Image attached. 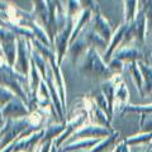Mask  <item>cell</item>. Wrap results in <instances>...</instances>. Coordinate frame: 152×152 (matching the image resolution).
I'll return each instance as SVG.
<instances>
[{"mask_svg":"<svg viewBox=\"0 0 152 152\" xmlns=\"http://www.w3.org/2000/svg\"><path fill=\"white\" fill-rule=\"evenodd\" d=\"M18 51H17V60L14 64V70L18 74H20L26 77H29V71H31V52L32 46L31 41L23 37H18L17 39Z\"/></svg>","mask_w":152,"mask_h":152,"instance_id":"cell-1","label":"cell"},{"mask_svg":"<svg viewBox=\"0 0 152 152\" xmlns=\"http://www.w3.org/2000/svg\"><path fill=\"white\" fill-rule=\"evenodd\" d=\"M74 24H75L74 19L69 18L65 27L61 31H58V33H57V36L55 38L53 46H55V52L57 55V64L58 65L61 64V61H62L67 47H70V39H71V36H72V32H74Z\"/></svg>","mask_w":152,"mask_h":152,"instance_id":"cell-2","label":"cell"},{"mask_svg":"<svg viewBox=\"0 0 152 152\" xmlns=\"http://www.w3.org/2000/svg\"><path fill=\"white\" fill-rule=\"evenodd\" d=\"M80 71L85 75H102L108 72L107 67L103 65L102 60L93 48H89L86 51L84 62L80 66Z\"/></svg>","mask_w":152,"mask_h":152,"instance_id":"cell-3","label":"cell"},{"mask_svg":"<svg viewBox=\"0 0 152 152\" xmlns=\"http://www.w3.org/2000/svg\"><path fill=\"white\" fill-rule=\"evenodd\" d=\"M29 113L31 112L28 105L18 96H15L3 108V118L7 121H17L19 118H27Z\"/></svg>","mask_w":152,"mask_h":152,"instance_id":"cell-4","label":"cell"},{"mask_svg":"<svg viewBox=\"0 0 152 152\" xmlns=\"http://www.w3.org/2000/svg\"><path fill=\"white\" fill-rule=\"evenodd\" d=\"M45 134V128L36 131L28 137H22L14 142L13 152H34L36 147L41 145V141Z\"/></svg>","mask_w":152,"mask_h":152,"instance_id":"cell-5","label":"cell"},{"mask_svg":"<svg viewBox=\"0 0 152 152\" xmlns=\"http://www.w3.org/2000/svg\"><path fill=\"white\" fill-rule=\"evenodd\" d=\"M85 121H86V114H85V113L84 114H80V115H77V117H74L69 123H66V129H65V132L58 137V138H56L53 141V145L57 147V148H60L61 145H62L65 141H67L70 137L72 136L76 131H77V128L81 127L84 124Z\"/></svg>","mask_w":152,"mask_h":152,"instance_id":"cell-6","label":"cell"},{"mask_svg":"<svg viewBox=\"0 0 152 152\" xmlns=\"http://www.w3.org/2000/svg\"><path fill=\"white\" fill-rule=\"evenodd\" d=\"M108 131L103 127H96V126H85L81 127L80 129H77L71 137L74 138H84V140H89L91 137H103L107 136Z\"/></svg>","mask_w":152,"mask_h":152,"instance_id":"cell-7","label":"cell"},{"mask_svg":"<svg viewBox=\"0 0 152 152\" xmlns=\"http://www.w3.org/2000/svg\"><path fill=\"white\" fill-rule=\"evenodd\" d=\"M88 45H89V39H88V36L86 34H81L70 45L69 47V55L71 57V61L75 64L76 60L79 58V56L83 53V52L86 51L88 48Z\"/></svg>","mask_w":152,"mask_h":152,"instance_id":"cell-8","label":"cell"},{"mask_svg":"<svg viewBox=\"0 0 152 152\" xmlns=\"http://www.w3.org/2000/svg\"><path fill=\"white\" fill-rule=\"evenodd\" d=\"M66 129V123H61V124H53V126H50L45 129V134H43V138L41 141V145L42 143H46V142H50V141H55L56 138L62 134Z\"/></svg>","mask_w":152,"mask_h":152,"instance_id":"cell-9","label":"cell"},{"mask_svg":"<svg viewBox=\"0 0 152 152\" xmlns=\"http://www.w3.org/2000/svg\"><path fill=\"white\" fill-rule=\"evenodd\" d=\"M98 140H81L74 143H70L67 146H65L62 151L64 152H70V151H76V150H83V148H90L94 145H96Z\"/></svg>","mask_w":152,"mask_h":152,"instance_id":"cell-10","label":"cell"},{"mask_svg":"<svg viewBox=\"0 0 152 152\" xmlns=\"http://www.w3.org/2000/svg\"><path fill=\"white\" fill-rule=\"evenodd\" d=\"M17 95L14 94L10 89H8L3 85H0V107L4 108L9 102H12Z\"/></svg>","mask_w":152,"mask_h":152,"instance_id":"cell-11","label":"cell"},{"mask_svg":"<svg viewBox=\"0 0 152 152\" xmlns=\"http://www.w3.org/2000/svg\"><path fill=\"white\" fill-rule=\"evenodd\" d=\"M95 29L102 34V38H105L110 34V28H109L108 23H105V20L100 17V14H98L96 20H95Z\"/></svg>","mask_w":152,"mask_h":152,"instance_id":"cell-12","label":"cell"},{"mask_svg":"<svg viewBox=\"0 0 152 152\" xmlns=\"http://www.w3.org/2000/svg\"><path fill=\"white\" fill-rule=\"evenodd\" d=\"M52 145H53V141H50V142H46V143H42L39 145V152H51L52 148Z\"/></svg>","mask_w":152,"mask_h":152,"instance_id":"cell-13","label":"cell"},{"mask_svg":"<svg viewBox=\"0 0 152 152\" xmlns=\"http://www.w3.org/2000/svg\"><path fill=\"white\" fill-rule=\"evenodd\" d=\"M13 150H14V143L13 145H10V146H8L7 148H4V150H1L0 152H13Z\"/></svg>","mask_w":152,"mask_h":152,"instance_id":"cell-14","label":"cell"},{"mask_svg":"<svg viewBox=\"0 0 152 152\" xmlns=\"http://www.w3.org/2000/svg\"><path fill=\"white\" fill-rule=\"evenodd\" d=\"M0 124H1L3 127L5 126V124H4V118H3V108H1V107H0Z\"/></svg>","mask_w":152,"mask_h":152,"instance_id":"cell-15","label":"cell"},{"mask_svg":"<svg viewBox=\"0 0 152 152\" xmlns=\"http://www.w3.org/2000/svg\"><path fill=\"white\" fill-rule=\"evenodd\" d=\"M4 133H5V126H4V127H1V128H0V142H1V140H3V137H4Z\"/></svg>","mask_w":152,"mask_h":152,"instance_id":"cell-16","label":"cell"},{"mask_svg":"<svg viewBox=\"0 0 152 152\" xmlns=\"http://www.w3.org/2000/svg\"><path fill=\"white\" fill-rule=\"evenodd\" d=\"M51 152H64L62 148H57L55 145H52V148H51Z\"/></svg>","mask_w":152,"mask_h":152,"instance_id":"cell-17","label":"cell"},{"mask_svg":"<svg viewBox=\"0 0 152 152\" xmlns=\"http://www.w3.org/2000/svg\"><path fill=\"white\" fill-rule=\"evenodd\" d=\"M0 27H7V22L0 18Z\"/></svg>","mask_w":152,"mask_h":152,"instance_id":"cell-18","label":"cell"}]
</instances>
